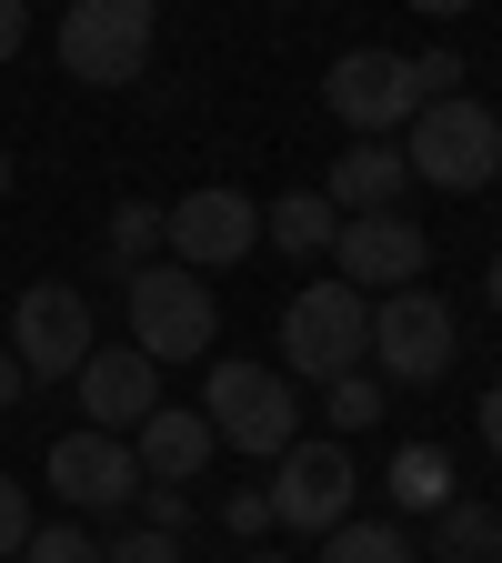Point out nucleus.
Wrapping results in <instances>:
<instances>
[{
    "instance_id": "29",
    "label": "nucleus",
    "mask_w": 502,
    "mask_h": 563,
    "mask_svg": "<svg viewBox=\"0 0 502 563\" xmlns=\"http://www.w3.org/2000/svg\"><path fill=\"white\" fill-rule=\"evenodd\" d=\"M472 422H482V453H492V463H502V383H492V393H482V412H472Z\"/></svg>"
},
{
    "instance_id": "1",
    "label": "nucleus",
    "mask_w": 502,
    "mask_h": 563,
    "mask_svg": "<svg viewBox=\"0 0 502 563\" xmlns=\"http://www.w3.org/2000/svg\"><path fill=\"white\" fill-rule=\"evenodd\" d=\"M402 172L412 181H433V191H492L502 181V111L492 101H472V91H453V101H422L412 121H402Z\"/></svg>"
},
{
    "instance_id": "26",
    "label": "nucleus",
    "mask_w": 502,
    "mask_h": 563,
    "mask_svg": "<svg viewBox=\"0 0 502 563\" xmlns=\"http://www.w3.org/2000/svg\"><path fill=\"white\" fill-rule=\"evenodd\" d=\"M412 91H422V101H453V91H462V60H453V51H422V60H412Z\"/></svg>"
},
{
    "instance_id": "23",
    "label": "nucleus",
    "mask_w": 502,
    "mask_h": 563,
    "mask_svg": "<svg viewBox=\"0 0 502 563\" xmlns=\"http://www.w3.org/2000/svg\"><path fill=\"white\" fill-rule=\"evenodd\" d=\"M131 504H141V523H152V533H171V543L191 533V493H181V483H141Z\"/></svg>"
},
{
    "instance_id": "12",
    "label": "nucleus",
    "mask_w": 502,
    "mask_h": 563,
    "mask_svg": "<svg viewBox=\"0 0 502 563\" xmlns=\"http://www.w3.org/2000/svg\"><path fill=\"white\" fill-rule=\"evenodd\" d=\"M70 393H81V422H91V433L131 443L141 412L161 402V363H152V352H131V342H91V363L70 373Z\"/></svg>"
},
{
    "instance_id": "13",
    "label": "nucleus",
    "mask_w": 502,
    "mask_h": 563,
    "mask_svg": "<svg viewBox=\"0 0 502 563\" xmlns=\"http://www.w3.org/2000/svg\"><path fill=\"white\" fill-rule=\"evenodd\" d=\"M51 493H60V514H111V504H131L141 493V463H131V443H111V433H60L51 443Z\"/></svg>"
},
{
    "instance_id": "25",
    "label": "nucleus",
    "mask_w": 502,
    "mask_h": 563,
    "mask_svg": "<svg viewBox=\"0 0 502 563\" xmlns=\"http://www.w3.org/2000/svg\"><path fill=\"white\" fill-rule=\"evenodd\" d=\"M31 543V483H11V473H0V563H11Z\"/></svg>"
},
{
    "instance_id": "9",
    "label": "nucleus",
    "mask_w": 502,
    "mask_h": 563,
    "mask_svg": "<svg viewBox=\"0 0 502 563\" xmlns=\"http://www.w3.org/2000/svg\"><path fill=\"white\" fill-rule=\"evenodd\" d=\"M322 101H332V121H342L352 141H402V121L422 111L402 51H342V60L322 70Z\"/></svg>"
},
{
    "instance_id": "16",
    "label": "nucleus",
    "mask_w": 502,
    "mask_h": 563,
    "mask_svg": "<svg viewBox=\"0 0 502 563\" xmlns=\"http://www.w3.org/2000/svg\"><path fill=\"white\" fill-rule=\"evenodd\" d=\"M332 232H342V211L322 191H281L261 211V252H292V262H332Z\"/></svg>"
},
{
    "instance_id": "30",
    "label": "nucleus",
    "mask_w": 502,
    "mask_h": 563,
    "mask_svg": "<svg viewBox=\"0 0 502 563\" xmlns=\"http://www.w3.org/2000/svg\"><path fill=\"white\" fill-rule=\"evenodd\" d=\"M21 393H31V373L11 363V342H0V412H21Z\"/></svg>"
},
{
    "instance_id": "17",
    "label": "nucleus",
    "mask_w": 502,
    "mask_h": 563,
    "mask_svg": "<svg viewBox=\"0 0 502 563\" xmlns=\"http://www.w3.org/2000/svg\"><path fill=\"white\" fill-rule=\"evenodd\" d=\"M382 493H392L402 514H443V504H453V463H443V443H402L392 473H382Z\"/></svg>"
},
{
    "instance_id": "21",
    "label": "nucleus",
    "mask_w": 502,
    "mask_h": 563,
    "mask_svg": "<svg viewBox=\"0 0 502 563\" xmlns=\"http://www.w3.org/2000/svg\"><path fill=\"white\" fill-rule=\"evenodd\" d=\"M322 412H332V433H372V422H382V373H332Z\"/></svg>"
},
{
    "instance_id": "4",
    "label": "nucleus",
    "mask_w": 502,
    "mask_h": 563,
    "mask_svg": "<svg viewBox=\"0 0 502 563\" xmlns=\"http://www.w3.org/2000/svg\"><path fill=\"white\" fill-rule=\"evenodd\" d=\"M152 31H161V0H70L60 11V70L91 91H121L152 60Z\"/></svg>"
},
{
    "instance_id": "33",
    "label": "nucleus",
    "mask_w": 502,
    "mask_h": 563,
    "mask_svg": "<svg viewBox=\"0 0 502 563\" xmlns=\"http://www.w3.org/2000/svg\"><path fill=\"white\" fill-rule=\"evenodd\" d=\"M0 201H11V152H0Z\"/></svg>"
},
{
    "instance_id": "3",
    "label": "nucleus",
    "mask_w": 502,
    "mask_h": 563,
    "mask_svg": "<svg viewBox=\"0 0 502 563\" xmlns=\"http://www.w3.org/2000/svg\"><path fill=\"white\" fill-rule=\"evenodd\" d=\"M201 422L222 453H292L302 443V383H281L271 363H211V393H201Z\"/></svg>"
},
{
    "instance_id": "31",
    "label": "nucleus",
    "mask_w": 502,
    "mask_h": 563,
    "mask_svg": "<svg viewBox=\"0 0 502 563\" xmlns=\"http://www.w3.org/2000/svg\"><path fill=\"white\" fill-rule=\"evenodd\" d=\"M412 11H422V21H462L472 0H412Z\"/></svg>"
},
{
    "instance_id": "32",
    "label": "nucleus",
    "mask_w": 502,
    "mask_h": 563,
    "mask_svg": "<svg viewBox=\"0 0 502 563\" xmlns=\"http://www.w3.org/2000/svg\"><path fill=\"white\" fill-rule=\"evenodd\" d=\"M482 292H492V312H502V252H492V272H482Z\"/></svg>"
},
{
    "instance_id": "10",
    "label": "nucleus",
    "mask_w": 502,
    "mask_h": 563,
    "mask_svg": "<svg viewBox=\"0 0 502 563\" xmlns=\"http://www.w3.org/2000/svg\"><path fill=\"white\" fill-rule=\"evenodd\" d=\"M422 262H433V232H422L412 211H352V222L332 232V282H352L362 302L422 282Z\"/></svg>"
},
{
    "instance_id": "14",
    "label": "nucleus",
    "mask_w": 502,
    "mask_h": 563,
    "mask_svg": "<svg viewBox=\"0 0 502 563\" xmlns=\"http://www.w3.org/2000/svg\"><path fill=\"white\" fill-rule=\"evenodd\" d=\"M211 453H222V443H211L201 402H152V412H141V433H131L141 483H201V463H211Z\"/></svg>"
},
{
    "instance_id": "28",
    "label": "nucleus",
    "mask_w": 502,
    "mask_h": 563,
    "mask_svg": "<svg viewBox=\"0 0 502 563\" xmlns=\"http://www.w3.org/2000/svg\"><path fill=\"white\" fill-rule=\"evenodd\" d=\"M21 41H31V0H0V60H11Z\"/></svg>"
},
{
    "instance_id": "7",
    "label": "nucleus",
    "mask_w": 502,
    "mask_h": 563,
    "mask_svg": "<svg viewBox=\"0 0 502 563\" xmlns=\"http://www.w3.org/2000/svg\"><path fill=\"white\" fill-rule=\"evenodd\" d=\"M161 242H171V262L181 272H232V262H252L261 252V201L252 191H232V181H211V191H181L171 211H161Z\"/></svg>"
},
{
    "instance_id": "8",
    "label": "nucleus",
    "mask_w": 502,
    "mask_h": 563,
    "mask_svg": "<svg viewBox=\"0 0 502 563\" xmlns=\"http://www.w3.org/2000/svg\"><path fill=\"white\" fill-rule=\"evenodd\" d=\"M91 292L81 282H31V292L11 302V363L31 383H60V373H81L91 363Z\"/></svg>"
},
{
    "instance_id": "5",
    "label": "nucleus",
    "mask_w": 502,
    "mask_h": 563,
    "mask_svg": "<svg viewBox=\"0 0 502 563\" xmlns=\"http://www.w3.org/2000/svg\"><path fill=\"white\" fill-rule=\"evenodd\" d=\"M453 352H462V322H453V302L422 292V282H402V292L372 302V352H362V373H382V383H443Z\"/></svg>"
},
{
    "instance_id": "15",
    "label": "nucleus",
    "mask_w": 502,
    "mask_h": 563,
    "mask_svg": "<svg viewBox=\"0 0 502 563\" xmlns=\"http://www.w3.org/2000/svg\"><path fill=\"white\" fill-rule=\"evenodd\" d=\"M402 191H412V172H402V141H352V152L332 162V181H322V201L342 211H402Z\"/></svg>"
},
{
    "instance_id": "27",
    "label": "nucleus",
    "mask_w": 502,
    "mask_h": 563,
    "mask_svg": "<svg viewBox=\"0 0 502 563\" xmlns=\"http://www.w3.org/2000/svg\"><path fill=\"white\" fill-rule=\"evenodd\" d=\"M222 533H271V504H261V493H222Z\"/></svg>"
},
{
    "instance_id": "6",
    "label": "nucleus",
    "mask_w": 502,
    "mask_h": 563,
    "mask_svg": "<svg viewBox=\"0 0 502 563\" xmlns=\"http://www.w3.org/2000/svg\"><path fill=\"white\" fill-rule=\"evenodd\" d=\"M131 352L152 363H201L211 352V282L181 262H141L131 272Z\"/></svg>"
},
{
    "instance_id": "2",
    "label": "nucleus",
    "mask_w": 502,
    "mask_h": 563,
    "mask_svg": "<svg viewBox=\"0 0 502 563\" xmlns=\"http://www.w3.org/2000/svg\"><path fill=\"white\" fill-rule=\"evenodd\" d=\"M281 342V383H332V373H362V352H372V302L352 292V282H302L292 302H281L271 322Z\"/></svg>"
},
{
    "instance_id": "19",
    "label": "nucleus",
    "mask_w": 502,
    "mask_h": 563,
    "mask_svg": "<svg viewBox=\"0 0 502 563\" xmlns=\"http://www.w3.org/2000/svg\"><path fill=\"white\" fill-rule=\"evenodd\" d=\"M322 563H422V543L402 523H362V514H352V523L322 533Z\"/></svg>"
},
{
    "instance_id": "24",
    "label": "nucleus",
    "mask_w": 502,
    "mask_h": 563,
    "mask_svg": "<svg viewBox=\"0 0 502 563\" xmlns=\"http://www.w3.org/2000/svg\"><path fill=\"white\" fill-rule=\"evenodd\" d=\"M101 563H181V543H171V533H152V523H131L121 543H101Z\"/></svg>"
},
{
    "instance_id": "11",
    "label": "nucleus",
    "mask_w": 502,
    "mask_h": 563,
    "mask_svg": "<svg viewBox=\"0 0 502 563\" xmlns=\"http://www.w3.org/2000/svg\"><path fill=\"white\" fill-rule=\"evenodd\" d=\"M271 523L281 533H332L352 523V453L342 443H292V453H271Z\"/></svg>"
},
{
    "instance_id": "20",
    "label": "nucleus",
    "mask_w": 502,
    "mask_h": 563,
    "mask_svg": "<svg viewBox=\"0 0 502 563\" xmlns=\"http://www.w3.org/2000/svg\"><path fill=\"white\" fill-rule=\"evenodd\" d=\"M152 252H161V201H121V211H111V232H101V262L131 282Z\"/></svg>"
},
{
    "instance_id": "22",
    "label": "nucleus",
    "mask_w": 502,
    "mask_h": 563,
    "mask_svg": "<svg viewBox=\"0 0 502 563\" xmlns=\"http://www.w3.org/2000/svg\"><path fill=\"white\" fill-rule=\"evenodd\" d=\"M21 563H101V543L81 533V514H60V523H31Z\"/></svg>"
},
{
    "instance_id": "18",
    "label": "nucleus",
    "mask_w": 502,
    "mask_h": 563,
    "mask_svg": "<svg viewBox=\"0 0 502 563\" xmlns=\"http://www.w3.org/2000/svg\"><path fill=\"white\" fill-rule=\"evenodd\" d=\"M433 543H443V563H502V504H453L433 514Z\"/></svg>"
},
{
    "instance_id": "34",
    "label": "nucleus",
    "mask_w": 502,
    "mask_h": 563,
    "mask_svg": "<svg viewBox=\"0 0 502 563\" xmlns=\"http://www.w3.org/2000/svg\"><path fill=\"white\" fill-rule=\"evenodd\" d=\"M252 563H281V553H252Z\"/></svg>"
}]
</instances>
